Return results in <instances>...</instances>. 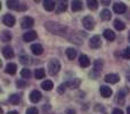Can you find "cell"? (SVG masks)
Masks as SVG:
<instances>
[{
    "instance_id": "37",
    "label": "cell",
    "mask_w": 130,
    "mask_h": 114,
    "mask_svg": "<svg viewBox=\"0 0 130 114\" xmlns=\"http://www.w3.org/2000/svg\"><path fill=\"white\" fill-rule=\"evenodd\" d=\"M65 87H66V85H65V83H64V85L59 86V87H58V92H59V94H63V92L65 91Z\"/></svg>"
},
{
    "instance_id": "33",
    "label": "cell",
    "mask_w": 130,
    "mask_h": 114,
    "mask_svg": "<svg viewBox=\"0 0 130 114\" xmlns=\"http://www.w3.org/2000/svg\"><path fill=\"white\" fill-rule=\"evenodd\" d=\"M21 63H22V64H30V60H31V58H30L29 56H26V55H25V56H21Z\"/></svg>"
},
{
    "instance_id": "25",
    "label": "cell",
    "mask_w": 130,
    "mask_h": 114,
    "mask_svg": "<svg viewBox=\"0 0 130 114\" xmlns=\"http://www.w3.org/2000/svg\"><path fill=\"white\" fill-rule=\"evenodd\" d=\"M56 8H57V13H63V11H65L67 8V2L66 1H59Z\"/></svg>"
},
{
    "instance_id": "31",
    "label": "cell",
    "mask_w": 130,
    "mask_h": 114,
    "mask_svg": "<svg viewBox=\"0 0 130 114\" xmlns=\"http://www.w3.org/2000/svg\"><path fill=\"white\" fill-rule=\"evenodd\" d=\"M34 75H36V79H42L43 76H45V70H43V69L36 70V73H34Z\"/></svg>"
},
{
    "instance_id": "27",
    "label": "cell",
    "mask_w": 130,
    "mask_h": 114,
    "mask_svg": "<svg viewBox=\"0 0 130 114\" xmlns=\"http://www.w3.org/2000/svg\"><path fill=\"white\" fill-rule=\"evenodd\" d=\"M114 27L117 30H119V31H122V30H124V27H126V25L123 24V22L120 20H115L114 21Z\"/></svg>"
},
{
    "instance_id": "7",
    "label": "cell",
    "mask_w": 130,
    "mask_h": 114,
    "mask_svg": "<svg viewBox=\"0 0 130 114\" xmlns=\"http://www.w3.org/2000/svg\"><path fill=\"white\" fill-rule=\"evenodd\" d=\"M101 45H102V40L98 36H95L90 39V43H89L90 48H92V49H97V48L101 47Z\"/></svg>"
},
{
    "instance_id": "18",
    "label": "cell",
    "mask_w": 130,
    "mask_h": 114,
    "mask_svg": "<svg viewBox=\"0 0 130 114\" xmlns=\"http://www.w3.org/2000/svg\"><path fill=\"white\" fill-rule=\"evenodd\" d=\"M16 70H17V66H16V64H14V63H9V64L6 65V73L8 74H15L16 73Z\"/></svg>"
},
{
    "instance_id": "10",
    "label": "cell",
    "mask_w": 130,
    "mask_h": 114,
    "mask_svg": "<svg viewBox=\"0 0 130 114\" xmlns=\"http://www.w3.org/2000/svg\"><path fill=\"white\" fill-rule=\"evenodd\" d=\"M41 92L39 91V90H33V91H31V94H30V101L32 102V103H38V102H40L41 99Z\"/></svg>"
},
{
    "instance_id": "36",
    "label": "cell",
    "mask_w": 130,
    "mask_h": 114,
    "mask_svg": "<svg viewBox=\"0 0 130 114\" xmlns=\"http://www.w3.org/2000/svg\"><path fill=\"white\" fill-rule=\"evenodd\" d=\"M38 110H37L36 107H30V108H27V111H26V114H38Z\"/></svg>"
},
{
    "instance_id": "12",
    "label": "cell",
    "mask_w": 130,
    "mask_h": 114,
    "mask_svg": "<svg viewBox=\"0 0 130 114\" xmlns=\"http://www.w3.org/2000/svg\"><path fill=\"white\" fill-rule=\"evenodd\" d=\"M105 81L106 82H108V83H118L120 81V76L118 75V74H113V73H111V74H107V75L105 76Z\"/></svg>"
},
{
    "instance_id": "41",
    "label": "cell",
    "mask_w": 130,
    "mask_h": 114,
    "mask_svg": "<svg viewBox=\"0 0 130 114\" xmlns=\"http://www.w3.org/2000/svg\"><path fill=\"white\" fill-rule=\"evenodd\" d=\"M127 79H128V81L130 82V72H128V73H127Z\"/></svg>"
},
{
    "instance_id": "22",
    "label": "cell",
    "mask_w": 130,
    "mask_h": 114,
    "mask_svg": "<svg viewBox=\"0 0 130 114\" xmlns=\"http://www.w3.org/2000/svg\"><path fill=\"white\" fill-rule=\"evenodd\" d=\"M111 17H112V13H111L108 9H104V10H102L101 13V18L104 21H108L111 20Z\"/></svg>"
},
{
    "instance_id": "5",
    "label": "cell",
    "mask_w": 130,
    "mask_h": 114,
    "mask_svg": "<svg viewBox=\"0 0 130 114\" xmlns=\"http://www.w3.org/2000/svg\"><path fill=\"white\" fill-rule=\"evenodd\" d=\"M21 25H22L23 29H31L34 25V21H33V18L29 17V16H25L22 20V22H21Z\"/></svg>"
},
{
    "instance_id": "17",
    "label": "cell",
    "mask_w": 130,
    "mask_h": 114,
    "mask_svg": "<svg viewBox=\"0 0 130 114\" xmlns=\"http://www.w3.org/2000/svg\"><path fill=\"white\" fill-rule=\"evenodd\" d=\"M79 63H80V65L82 67H88L90 65V60L88 56H86V55H81L80 57H79Z\"/></svg>"
},
{
    "instance_id": "34",
    "label": "cell",
    "mask_w": 130,
    "mask_h": 114,
    "mask_svg": "<svg viewBox=\"0 0 130 114\" xmlns=\"http://www.w3.org/2000/svg\"><path fill=\"white\" fill-rule=\"evenodd\" d=\"M16 86H17L18 88H25L26 87V82L23 80H18L17 82H16Z\"/></svg>"
},
{
    "instance_id": "1",
    "label": "cell",
    "mask_w": 130,
    "mask_h": 114,
    "mask_svg": "<svg viewBox=\"0 0 130 114\" xmlns=\"http://www.w3.org/2000/svg\"><path fill=\"white\" fill-rule=\"evenodd\" d=\"M46 29L49 32L54 34H63L65 31H66V27H64L63 25L58 24V23H54V22H48L46 23Z\"/></svg>"
},
{
    "instance_id": "15",
    "label": "cell",
    "mask_w": 130,
    "mask_h": 114,
    "mask_svg": "<svg viewBox=\"0 0 130 114\" xmlns=\"http://www.w3.org/2000/svg\"><path fill=\"white\" fill-rule=\"evenodd\" d=\"M43 7H45L46 10L52 11L55 9V7H57V5H56V2L53 1V0H46V1L43 2Z\"/></svg>"
},
{
    "instance_id": "26",
    "label": "cell",
    "mask_w": 130,
    "mask_h": 114,
    "mask_svg": "<svg viewBox=\"0 0 130 114\" xmlns=\"http://www.w3.org/2000/svg\"><path fill=\"white\" fill-rule=\"evenodd\" d=\"M66 56L69 57V59H74L76 56V50L73 48H67L66 49Z\"/></svg>"
},
{
    "instance_id": "38",
    "label": "cell",
    "mask_w": 130,
    "mask_h": 114,
    "mask_svg": "<svg viewBox=\"0 0 130 114\" xmlns=\"http://www.w3.org/2000/svg\"><path fill=\"white\" fill-rule=\"evenodd\" d=\"M112 114H123V112H122V110H120V108H114Z\"/></svg>"
},
{
    "instance_id": "16",
    "label": "cell",
    "mask_w": 130,
    "mask_h": 114,
    "mask_svg": "<svg viewBox=\"0 0 130 114\" xmlns=\"http://www.w3.org/2000/svg\"><path fill=\"white\" fill-rule=\"evenodd\" d=\"M80 83H81L80 79H71V80L67 81L65 85H66V87H70V88H72V89H75V88H78L79 86H80Z\"/></svg>"
},
{
    "instance_id": "11",
    "label": "cell",
    "mask_w": 130,
    "mask_h": 114,
    "mask_svg": "<svg viewBox=\"0 0 130 114\" xmlns=\"http://www.w3.org/2000/svg\"><path fill=\"white\" fill-rule=\"evenodd\" d=\"M99 91H101V95L104 97V98H108V97L112 96V89L106 87V86H101Z\"/></svg>"
},
{
    "instance_id": "30",
    "label": "cell",
    "mask_w": 130,
    "mask_h": 114,
    "mask_svg": "<svg viewBox=\"0 0 130 114\" xmlns=\"http://www.w3.org/2000/svg\"><path fill=\"white\" fill-rule=\"evenodd\" d=\"M102 67H103V62H102L101 59L95 60V63H94V70H95V71H96V72L101 71Z\"/></svg>"
},
{
    "instance_id": "9",
    "label": "cell",
    "mask_w": 130,
    "mask_h": 114,
    "mask_svg": "<svg viewBox=\"0 0 130 114\" xmlns=\"http://www.w3.org/2000/svg\"><path fill=\"white\" fill-rule=\"evenodd\" d=\"M37 39V32L36 31H27L26 33H24L23 36V40L30 42V41H33Z\"/></svg>"
},
{
    "instance_id": "8",
    "label": "cell",
    "mask_w": 130,
    "mask_h": 114,
    "mask_svg": "<svg viewBox=\"0 0 130 114\" xmlns=\"http://www.w3.org/2000/svg\"><path fill=\"white\" fill-rule=\"evenodd\" d=\"M113 9L117 14H123L127 10V6L123 2H115L114 6H113Z\"/></svg>"
},
{
    "instance_id": "3",
    "label": "cell",
    "mask_w": 130,
    "mask_h": 114,
    "mask_svg": "<svg viewBox=\"0 0 130 114\" xmlns=\"http://www.w3.org/2000/svg\"><path fill=\"white\" fill-rule=\"evenodd\" d=\"M82 24L87 30H92L95 27V20L91 16H86L82 20Z\"/></svg>"
},
{
    "instance_id": "2",
    "label": "cell",
    "mask_w": 130,
    "mask_h": 114,
    "mask_svg": "<svg viewBox=\"0 0 130 114\" xmlns=\"http://www.w3.org/2000/svg\"><path fill=\"white\" fill-rule=\"evenodd\" d=\"M59 69H61V64L57 59H52L48 64V72H49L50 75H55V74L58 73Z\"/></svg>"
},
{
    "instance_id": "44",
    "label": "cell",
    "mask_w": 130,
    "mask_h": 114,
    "mask_svg": "<svg viewBox=\"0 0 130 114\" xmlns=\"http://www.w3.org/2000/svg\"><path fill=\"white\" fill-rule=\"evenodd\" d=\"M129 41H130V33H129Z\"/></svg>"
},
{
    "instance_id": "23",
    "label": "cell",
    "mask_w": 130,
    "mask_h": 114,
    "mask_svg": "<svg viewBox=\"0 0 130 114\" xmlns=\"http://www.w3.org/2000/svg\"><path fill=\"white\" fill-rule=\"evenodd\" d=\"M8 101H9V103L13 104V105H17L21 101V97H20V95L14 94V95H11V96H9Z\"/></svg>"
},
{
    "instance_id": "4",
    "label": "cell",
    "mask_w": 130,
    "mask_h": 114,
    "mask_svg": "<svg viewBox=\"0 0 130 114\" xmlns=\"http://www.w3.org/2000/svg\"><path fill=\"white\" fill-rule=\"evenodd\" d=\"M15 17H14L13 15H9V14H6V15L2 17V23H4L6 26H9V27H11V26H14L15 25Z\"/></svg>"
},
{
    "instance_id": "14",
    "label": "cell",
    "mask_w": 130,
    "mask_h": 114,
    "mask_svg": "<svg viewBox=\"0 0 130 114\" xmlns=\"http://www.w3.org/2000/svg\"><path fill=\"white\" fill-rule=\"evenodd\" d=\"M31 52L33 53L34 55L39 56V55H41L43 53V48H42V46L39 45V43H34V45L31 46Z\"/></svg>"
},
{
    "instance_id": "39",
    "label": "cell",
    "mask_w": 130,
    "mask_h": 114,
    "mask_svg": "<svg viewBox=\"0 0 130 114\" xmlns=\"http://www.w3.org/2000/svg\"><path fill=\"white\" fill-rule=\"evenodd\" d=\"M67 114H75V111H73V110H69V111H67Z\"/></svg>"
},
{
    "instance_id": "21",
    "label": "cell",
    "mask_w": 130,
    "mask_h": 114,
    "mask_svg": "<svg viewBox=\"0 0 130 114\" xmlns=\"http://www.w3.org/2000/svg\"><path fill=\"white\" fill-rule=\"evenodd\" d=\"M7 6H8V8H10V9L18 10V9H20L21 4L18 1H16V0H9V1H7Z\"/></svg>"
},
{
    "instance_id": "42",
    "label": "cell",
    "mask_w": 130,
    "mask_h": 114,
    "mask_svg": "<svg viewBox=\"0 0 130 114\" xmlns=\"http://www.w3.org/2000/svg\"><path fill=\"white\" fill-rule=\"evenodd\" d=\"M103 5H110V1H102Z\"/></svg>"
},
{
    "instance_id": "28",
    "label": "cell",
    "mask_w": 130,
    "mask_h": 114,
    "mask_svg": "<svg viewBox=\"0 0 130 114\" xmlns=\"http://www.w3.org/2000/svg\"><path fill=\"white\" fill-rule=\"evenodd\" d=\"M11 39V34H10V32H8V31H4L1 33V40L4 41V42H8L9 40Z\"/></svg>"
},
{
    "instance_id": "43",
    "label": "cell",
    "mask_w": 130,
    "mask_h": 114,
    "mask_svg": "<svg viewBox=\"0 0 130 114\" xmlns=\"http://www.w3.org/2000/svg\"><path fill=\"white\" fill-rule=\"evenodd\" d=\"M127 113L130 114V106H129V107H127Z\"/></svg>"
},
{
    "instance_id": "35",
    "label": "cell",
    "mask_w": 130,
    "mask_h": 114,
    "mask_svg": "<svg viewBox=\"0 0 130 114\" xmlns=\"http://www.w3.org/2000/svg\"><path fill=\"white\" fill-rule=\"evenodd\" d=\"M123 57L127 58V59H130V48H126V49L123 50Z\"/></svg>"
},
{
    "instance_id": "40",
    "label": "cell",
    "mask_w": 130,
    "mask_h": 114,
    "mask_svg": "<svg viewBox=\"0 0 130 114\" xmlns=\"http://www.w3.org/2000/svg\"><path fill=\"white\" fill-rule=\"evenodd\" d=\"M7 114H18V112H16V111H11V112H8Z\"/></svg>"
},
{
    "instance_id": "32",
    "label": "cell",
    "mask_w": 130,
    "mask_h": 114,
    "mask_svg": "<svg viewBox=\"0 0 130 114\" xmlns=\"http://www.w3.org/2000/svg\"><path fill=\"white\" fill-rule=\"evenodd\" d=\"M21 75L24 79H30L31 78V71L29 69H23L22 72H21Z\"/></svg>"
},
{
    "instance_id": "6",
    "label": "cell",
    "mask_w": 130,
    "mask_h": 114,
    "mask_svg": "<svg viewBox=\"0 0 130 114\" xmlns=\"http://www.w3.org/2000/svg\"><path fill=\"white\" fill-rule=\"evenodd\" d=\"M129 92V89H127V88H123V89H121L119 92L117 94V102H119V104H123L124 103V99H126V96L127 94Z\"/></svg>"
},
{
    "instance_id": "24",
    "label": "cell",
    "mask_w": 130,
    "mask_h": 114,
    "mask_svg": "<svg viewBox=\"0 0 130 114\" xmlns=\"http://www.w3.org/2000/svg\"><path fill=\"white\" fill-rule=\"evenodd\" d=\"M82 9V2L81 1H78V0H74L72 2V10L73 11H79Z\"/></svg>"
},
{
    "instance_id": "29",
    "label": "cell",
    "mask_w": 130,
    "mask_h": 114,
    "mask_svg": "<svg viewBox=\"0 0 130 114\" xmlns=\"http://www.w3.org/2000/svg\"><path fill=\"white\" fill-rule=\"evenodd\" d=\"M87 5H88V8L91 9V10H95V9H97V7H98V2L95 1V0H88Z\"/></svg>"
},
{
    "instance_id": "20",
    "label": "cell",
    "mask_w": 130,
    "mask_h": 114,
    "mask_svg": "<svg viewBox=\"0 0 130 114\" xmlns=\"http://www.w3.org/2000/svg\"><path fill=\"white\" fill-rule=\"evenodd\" d=\"M104 37H105V39L106 40H108V41H113L115 39V33L112 31V30H105L104 31Z\"/></svg>"
},
{
    "instance_id": "13",
    "label": "cell",
    "mask_w": 130,
    "mask_h": 114,
    "mask_svg": "<svg viewBox=\"0 0 130 114\" xmlns=\"http://www.w3.org/2000/svg\"><path fill=\"white\" fill-rule=\"evenodd\" d=\"M2 55H4L5 58L9 59V58H13L14 57V52H13V48L9 47V46H6V47L2 48Z\"/></svg>"
},
{
    "instance_id": "19",
    "label": "cell",
    "mask_w": 130,
    "mask_h": 114,
    "mask_svg": "<svg viewBox=\"0 0 130 114\" xmlns=\"http://www.w3.org/2000/svg\"><path fill=\"white\" fill-rule=\"evenodd\" d=\"M41 88H42L43 90H46V91H50V90L54 88V85H53V82L50 80H46L41 83Z\"/></svg>"
}]
</instances>
